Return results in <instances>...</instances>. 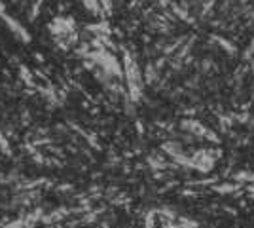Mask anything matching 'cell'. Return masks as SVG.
<instances>
[{"instance_id":"5","label":"cell","mask_w":254,"mask_h":228,"mask_svg":"<svg viewBox=\"0 0 254 228\" xmlns=\"http://www.w3.org/2000/svg\"><path fill=\"white\" fill-rule=\"evenodd\" d=\"M253 52H254V40H253V44H251V48L247 50V54H249V55H253Z\"/></svg>"},{"instance_id":"6","label":"cell","mask_w":254,"mask_h":228,"mask_svg":"<svg viewBox=\"0 0 254 228\" xmlns=\"http://www.w3.org/2000/svg\"><path fill=\"white\" fill-rule=\"evenodd\" d=\"M249 183H254V173H249Z\"/></svg>"},{"instance_id":"3","label":"cell","mask_w":254,"mask_h":228,"mask_svg":"<svg viewBox=\"0 0 254 228\" xmlns=\"http://www.w3.org/2000/svg\"><path fill=\"white\" fill-rule=\"evenodd\" d=\"M182 128H186V131H190V133H193V135H199V137L211 139V141H218L216 135H214L211 130H207L203 124L195 122V120H184V122H182Z\"/></svg>"},{"instance_id":"2","label":"cell","mask_w":254,"mask_h":228,"mask_svg":"<svg viewBox=\"0 0 254 228\" xmlns=\"http://www.w3.org/2000/svg\"><path fill=\"white\" fill-rule=\"evenodd\" d=\"M214 163H216V156H214V152L209 151V149L195 152L193 156H190V167L197 169V171H203V173L211 171L212 167H214Z\"/></svg>"},{"instance_id":"1","label":"cell","mask_w":254,"mask_h":228,"mask_svg":"<svg viewBox=\"0 0 254 228\" xmlns=\"http://www.w3.org/2000/svg\"><path fill=\"white\" fill-rule=\"evenodd\" d=\"M124 63H126V80H127V91L133 101H138V97L142 95V75H140V69H138L137 61L133 59V55L126 52L124 55Z\"/></svg>"},{"instance_id":"4","label":"cell","mask_w":254,"mask_h":228,"mask_svg":"<svg viewBox=\"0 0 254 228\" xmlns=\"http://www.w3.org/2000/svg\"><path fill=\"white\" fill-rule=\"evenodd\" d=\"M233 190H237V185H220V186H216V192H220V194H228V192H233Z\"/></svg>"}]
</instances>
